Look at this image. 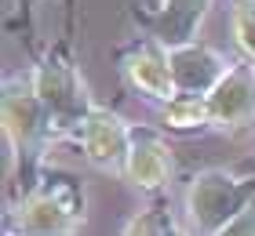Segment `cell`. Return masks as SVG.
Masks as SVG:
<instances>
[{
    "label": "cell",
    "instance_id": "obj_1",
    "mask_svg": "<svg viewBox=\"0 0 255 236\" xmlns=\"http://www.w3.org/2000/svg\"><path fill=\"white\" fill-rule=\"evenodd\" d=\"M0 120H4V167L7 185L22 196L44 178V153L55 142L44 102L37 98L33 73H7L0 91Z\"/></svg>",
    "mask_w": 255,
    "mask_h": 236
},
{
    "label": "cell",
    "instance_id": "obj_2",
    "mask_svg": "<svg viewBox=\"0 0 255 236\" xmlns=\"http://www.w3.org/2000/svg\"><path fill=\"white\" fill-rule=\"evenodd\" d=\"M7 236H77L84 226V189L77 178L44 171V178L7 211Z\"/></svg>",
    "mask_w": 255,
    "mask_h": 236
},
{
    "label": "cell",
    "instance_id": "obj_3",
    "mask_svg": "<svg viewBox=\"0 0 255 236\" xmlns=\"http://www.w3.org/2000/svg\"><path fill=\"white\" fill-rule=\"evenodd\" d=\"M29 73H33L37 98L44 102V109H48L55 138H66V135L77 138L84 120L91 116V109H95V102H91V94H88L84 80L77 73L73 58H69V44L62 40V44L48 47L44 55H37L33 66H29Z\"/></svg>",
    "mask_w": 255,
    "mask_h": 236
},
{
    "label": "cell",
    "instance_id": "obj_4",
    "mask_svg": "<svg viewBox=\"0 0 255 236\" xmlns=\"http://www.w3.org/2000/svg\"><path fill=\"white\" fill-rule=\"evenodd\" d=\"M248 204H255V174L234 178L226 171H201L186 189L190 236H219Z\"/></svg>",
    "mask_w": 255,
    "mask_h": 236
},
{
    "label": "cell",
    "instance_id": "obj_5",
    "mask_svg": "<svg viewBox=\"0 0 255 236\" xmlns=\"http://www.w3.org/2000/svg\"><path fill=\"white\" fill-rule=\"evenodd\" d=\"M117 66H121V77L124 84L138 91L142 98L149 102H171L175 98V77H171V58H168V47L149 40V37H138L131 44H124L117 51Z\"/></svg>",
    "mask_w": 255,
    "mask_h": 236
},
{
    "label": "cell",
    "instance_id": "obj_6",
    "mask_svg": "<svg viewBox=\"0 0 255 236\" xmlns=\"http://www.w3.org/2000/svg\"><path fill=\"white\" fill-rule=\"evenodd\" d=\"M212 4L215 0H160L153 7H131V22L138 26L142 37L164 44L171 51V47L197 40Z\"/></svg>",
    "mask_w": 255,
    "mask_h": 236
},
{
    "label": "cell",
    "instance_id": "obj_7",
    "mask_svg": "<svg viewBox=\"0 0 255 236\" xmlns=\"http://www.w3.org/2000/svg\"><path fill=\"white\" fill-rule=\"evenodd\" d=\"M80 149H84V160L99 171L110 174H124L128 171V157H131V124H124L113 109H102L95 105L91 116L80 127Z\"/></svg>",
    "mask_w": 255,
    "mask_h": 236
},
{
    "label": "cell",
    "instance_id": "obj_8",
    "mask_svg": "<svg viewBox=\"0 0 255 236\" xmlns=\"http://www.w3.org/2000/svg\"><path fill=\"white\" fill-rule=\"evenodd\" d=\"M212 105V127L219 131H241L255 120V62L241 58L230 66V73L208 94Z\"/></svg>",
    "mask_w": 255,
    "mask_h": 236
},
{
    "label": "cell",
    "instance_id": "obj_9",
    "mask_svg": "<svg viewBox=\"0 0 255 236\" xmlns=\"http://www.w3.org/2000/svg\"><path fill=\"white\" fill-rule=\"evenodd\" d=\"M168 58H171V77H175V91L179 94H212L215 84L230 73V66H234L204 40L171 47Z\"/></svg>",
    "mask_w": 255,
    "mask_h": 236
},
{
    "label": "cell",
    "instance_id": "obj_10",
    "mask_svg": "<svg viewBox=\"0 0 255 236\" xmlns=\"http://www.w3.org/2000/svg\"><path fill=\"white\" fill-rule=\"evenodd\" d=\"M128 178L146 193H160L171 174H175V160H171L168 142L160 138L153 127H131V157H128Z\"/></svg>",
    "mask_w": 255,
    "mask_h": 236
},
{
    "label": "cell",
    "instance_id": "obj_11",
    "mask_svg": "<svg viewBox=\"0 0 255 236\" xmlns=\"http://www.w3.org/2000/svg\"><path fill=\"white\" fill-rule=\"evenodd\" d=\"M160 124H164V131H179V135H193V131L212 127L208 94H175L171 102L160 105Z\"/></svg>",
    "mask_w": 255,
    "mask_h": 236
},
{
    "label": "cell",
    "instance_id": "obj_12",
    "mask_svg": "<svg viewBox=\"0 0 255 236\" xmlns=\"http://www.w3.org/2000/svg\"><path fill=\"white\" fill-rule=\"evenodd\" d=\"M230 33L237 51L255 62V0H234L230 4Z\"/></svg>",
    "mask_w": 255,
    "mask_h": 236
},
{
    "label": "cell",
    "instance_id": "obj_13",
    "mask_svg": "<svg viewBox=\"0 0 255 236\" xmlns=\"http://www.w3.org/2000/svg\"><path fill=\"white\" fill-rule=\"evenodd\" d=\"M171 233H175V229H171V218L160 207L142 211V215H135L124 226V236H171Z\"/></svg>",
    "mask_w": 255,
    "mask_h": 236
},
{
    "label": "cell",
    "instance_id": "obj_14",
    "mask_svg": "<svg viewBox=\"0 0 255 236\" xmlns=\"http://www.w3.org/2000/svg\"><path fill=\"white\" fill-rule=\"evenodd\" d=\"M40 0H7V22L15 18V11H22V37H26L33 58H37V47H33V7H37Z\"/></svg>",
    "mask_w": 255,
    "mask_h": 236
},
{
    "label": "cell",
    "instance_id": "obj_15",
    "mask_svg": "<svg viewBox=\"0 0 255 236\" xmlns=\"http://www.w3.org/2000/svg\"><path fill=\"white\" fill-rule=\"evenodd\" d=\"M219 236H255V204H248Z\"/></svg>",
    "mask_w": 255,
    "mask_h": 236
}]
</instances>
